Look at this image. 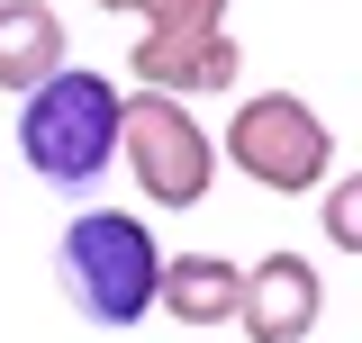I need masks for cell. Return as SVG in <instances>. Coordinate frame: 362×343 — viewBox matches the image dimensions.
I'll return each instance as SVG.
<instances>
[{
  "label": "cell",
  "mask_w": 362,
  "mask_h": 343,
  "mask_svg": "<svg viewBox=\"0 0 362 343\" xmlns=\"http://www.w3.org/2000/svg\"><path fill=\"white\" fill-rule=\"evenodd\" d=\"M118 100L127 90L109 73H90V64L45 73L18 100V154H28V172L54 181V190H90L100 172L118 163Z\"/></svg>",
  "instance_id": "6da1fadb"
},
{
  "label": "cell",
  "mask_w": 362,
  "mask_h": 343,
  "mask_svg": "<svg viewBox=\"0 0 362 343\" xmlns=\"http://www.w3.org/2000/svg\"><path fill=\"white\" fill-rule=\"evenodd\" d=\"M54 280H64V299L82 307L90 325H136L145 307H154V280H163V244H154V226L127 208H82L64 226V244H54Z\"/></svg>",
  "instance_id": "7a4b0ae2"
},
{
  "label": "cell",
  "mask_w": 362,
  "mask_h": 343,
  "mask_svg": "<svg viewBox=\"0 0 362 343\" xmlns=\"http://www.w3.org/2000/svg\"><path fill=\"white\" fill-rule=\"evenodd\" d=\"M226 163L245 172L272 199H299L335 181V127L317 118L299 90H254L235 118H226Z\"/></svg>",
  "instance_id": "3957f363"
},
{
  "label": "cell",
  "mask_w": 362,
  "mask_h": 343,
  "mask_svg": "<svg viewBox=\"0 0 362 343\" xmlns=\"http://www.w3.org/2000/svg\"><path fill=\"white\" fill-rule=\"evenodd\" d=\"M118 163L136 172V190L154 208H199L209 181H218V136L190 118V100L127 90L118 100Z\"/></svg>",
  "instance_id": "277c9868"
},
{
  "label": "cell",
  "mask_w": 362,
  "mask_h": 343,
  "mask_svg": "<svg viewBox=\"0 0 362 343\" xmlns=\"http://www.w3.org/2000/svg\"><path fill=\"white\" fill-rule=\"evenodd\" d=\"M317 316H326V271H317L308 253H263L254 271H245V289H235V325H245V343H308Z\"/></svg>",
  "instance_id": "5b68a950"
},
{
  "label": "cell",
  "mask_w": 362,
  "mask_h": 343,
  "mask_svg": "<svg viewBox=\"0 0 362 343\" xmlns=\"http://www.w3.org/2000/svg\"><path fill=\"white\" fill-rule=\"evenodd\" d=\"M136 90H163V100H209V90H235L245 73V45L209 28V37H136Z\"/></svg>",
  "instance_id": "8992f818"
},
{
  "label": "cell",
  "mask_w": 362,
  "mask_h": 343,
  "mask_svg": "<svg viewBox=\"0 0 362 343\" xmlns=\"http://www.w3.org/2000/svg\"><path fill=\"white\" fill-rule=\"evenodd\" d=\"M235 289H245V262H226V253H163L154 307H163L173 325H235Z\"/></svg>",
  "instance_id": "52a82bcc"
},
{
  "label": "cell",
  "mask_w": 362,
  "mask_h": 343,
  "mask_svg": "<svg viewBox=\"0 0 362 343\" xmlns=\"http://www.w3.org/2000/svg\"><path fill=\"white\" fill-rule=\"evenodd\" d=\"M45 73H64V18L45 0H0V90H28Z\"/></svg>",
  "instance_id": "ba28073f"
},
{
  "label": "cell",
  "mask_w": 362,
  "mask_h": 343,
  "mask_svg": "<svg viewBox=\"0 0 362 343\" xmlns=\"http://www.w3.org/2000/svg\"><path fill=\"white\" fill-rule=\"evenodd\" d=\"M136 18H145V37H209L226 28V0H145Z\"/></svg>",
  "instance_id": "9c48e42d"
},
{
  "label": "cell",
  "mask_w": 362,
  "mask_h": 343,
  "mask_svg": "<svg viewBox=\"0 0 362 343\" xmlns=\"http://www.w3.org/2000/svg\"><path fill=\"white\" fill-rule=\"evenodd\" d=\"M326 244L335 253H362V172L326 181Z\"/></svg>",
  "instance_id": "30bf717a"
},
{
  "label": "cell",
  "mask_w": 362,
  "mask_h": 343,
  "mask_svg": "<svg viewBox=\"0 0 362 343\" xmlns=\"http://www.w3.org/2000/svg\"><path fill=\"white\" fill-rule=\"evenodd\" d=\"M90 9H118V18H136V9H145V0H90Z\"/></svg>",
  "instance_id": "8fae6325"
}]
</instances>
